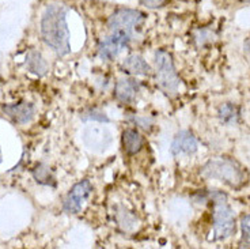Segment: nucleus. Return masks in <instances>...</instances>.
<instances>
[{
	"mask_svg": "<svg viewBox=\"0 0 250 249\" xmlns=\"http://www.w3.org/2000/svg\"><path fill=\"white\" fill-rule=\"evenodd\" d=\"M213 200V234L215 240H226L235 230V218L223 192L212 189L209 195Z\"/></svg>",
	"mask_w": 250,
	"mask_h": 249,
	"instance_id": "obj_3",
	"label": "nucleus"
},
{
	"mask_svg": "<svg viewBox=\"0 0 250 249\" xmlns=\"http://www.w3.org/2000/svg\"><path fill=\"white\" fill-rule=\"evenodd\" d=\"M242 1H245V3H250V0H242Z\"/></svg>",
	"mask_w": 250,
	"mask_h": 249,
	"instance_id": "obj_21",
	"label": "nucleus"
},
{
	"mask_svg": "<svg viewBox=\"0 0 250 249\" xmlns=\"http://www.w3.org/2000/svg\"><path fill=\"white\" fill-rule=\"evenodd\" d=\"M93 192V185L88 180H82L74 187L71 188L68 195L65 196L62 208L64 211L68 214H78L81 211L83 204L86 203V200L90 198V195Z\"/></svg>",
	"mask_w": 250,
	"mask_h": 249,
	"instance_id": "obj_6",
	"label": "nucleus"
},
{
	"mask_svg": "<svg viewBox=\"0 0 250 249\" xmlns=\"http://www.w3.org/2000/svg\"><path fill=\"white\" fill-rule=\"evenodd\" d=\"M201 175L207 179H216L223 181L230 187H241L246 182V173L242 166L230 158H219L207 162L201 170Z\"/></svg>",
	"mask_w": 250,
	"mask_h": 249,
	"instance_id": "obj_2",
	"label": "nucleus"
},
{
	"mask_svg": "<svg viewBox=\"0 0 250 249\" xmlns=\"http://www.w3.org/2000/svg\"><path fill=\"white\" fill-rule=\"evenodd\" d=\"M3 112L6 113L14 123H17V124H27L34 117L36 108H34L33 104L27 102V101H21V102L4 105L3 106Z\"/></svg>",
	"mask_w": 250,
	"mask_h": 249,
	"instance_id": "obj_9",
	"label": "nucleus"
},
{
	"mask_svg": "<svg viewBox=\"0 0 250 249\" xmlns=\"http://www.w3.org/2000/svg\"><path fill=\"white\" fill-rule=\"evenodd\" d=\"M241 227H242V234L246 243H250V215H246L241 221Z\"/></svg>",
	"mask_w": 250,
	"mask_h": 249,
	"instance_id": "obj_18",
	"label": "nucleus"
},
{
	"mask_svg": "<svg viewBox=\"0 0 250 249\" xmlns=\"http://www.w3.org/2000/svg\"><path fill=\"white\" fill-rule=\"evenodd\" d=\"M244 48H245V52H248L250 55V37L245 41V45H244Z\"/></svg>",
	"mask_w": 250,
	"mask_h": 249,
	"instance_id": "obj_20",
	"label": "nucleus"
},
{
	"mask_svg": "<svg viewBox=\"0 0 250 249\" xmlns=\"http://www.w3.org/2000/svg\"><path fill=\"white\" fill-rule=\"evenodd\" d=\"M26 67L31 74L37 76H44L48 72V63L45 60L42 55L37 50H30L26 57Z\"/></svg>",
	"mask_w": 250,
	"mask_h": 249,
	"instance_id": "obj_14",
	"label": "nucleus"
},
{
	"mask_svg": "<svg viewBox=\"0 0 250 249\" xmlns=\"http://www.w3.org/2000/svg\"><path fill=\"white\" fill-rule=\"evenodd\" d=\"M139 82L132 79V78H121L117 83H116V89H114V95L120 102H132L135 100L136 94L139 93Z\"/></svg>",
	"mask_w": 250,
	"mask_h": 249,
	"instance_id": "obj_11",
	"label": "nucleus"
},
{
	"mask_svg": "<svg viewBox=\"0 0 250 249\" xmlns=\"http://www.w3.org/2000/svg\"><path fill=\"white\" fill-rule=\"evenodd\" d=\"M156 85L163 93L169 97H174L178 93L180 78L175 71L174 63L170 53L165 50H158L155 53Z\"/></svg>",
	"mask_w": 250,
	"mask_h": 249,
	"instance_id": "obj_4",
	"label": "nucleus"
},
{
	"mask_svg": "<svg viewBox=\"0 0 250 249\" xmlns=\"http://www.w3.org/2000/svg\"><path fill=\"white\" fill-rule=\"evenodd\" d=\"M65 15L67 8L60 3H53L45 8L41 19V34L45 44L49 45L59 56H64L71 50Z\"/></svg>",
	"mask_w": 250,
	"mask_h": 249,
	"instance_id": "obj_1",
	"label": "nucleus"
},
{
	"mask_svg": "<svg viewBox=\"0 0 250 249\" xmlns=\"http://www.w3.org/2000/svg\"><path fill=\"white\" fill-rule=\"evenodd\" d=\"M197 150V140L193 134L189 131H181L175 135L171 143V153L174 156H189Z\"/></svg>",
	"mask_w": 250,
	"mask_h": 249,
	"instance_id": "obj_10",
	"label": "nucleus"
},
{
	"mask_svg": "<svg viewBox=\"0 0 250 249\" xmlns=\"http://www.w3.org/2000/svg\"><path fill=\"white\" fill-rule=\"evenodd\" d=\"M83 121H98V123H109V117L104 112L97 109H90L82 114Z\"/></svg>",
	"mask_w": 250,
	"mask_h": 249,
	"instance_id": "obj_17",
	"label": "nucleus"
},
{
	"mask_svg": "<svg viewBox=\"0 0 250 249\" xmlns=\"http://www.w3.org/2000/svg\"><path fill=\"white\" fill-rule=\"evenodd\" d=\"M33 177L34 180L37 181L38 184H44V185H55V179L50 173V170L48 166H45L42 163H40L36 166V169H33Z\"/></svg>",
	"mask_w": 250,
	"mask_h": 249,
	"instance_id": "obj_15",
	"label": "nucleus"
},
{
	"mask_svg": "<svg viewBox=\"0 0 250 249\" xmlns=\"http://www.w3.org/2000/svg\"><path fill=\"white\" fill-rule=\"evenodd\" d=\"M123 69L132 75H150L151 67L140 55H131L123 63Z\"/></svg>",
	"mask_w": 250,
	"mask_h": 249,
	"instance_id": "obj_12",
	"label": "nucleus"
},
{
	"mask_svg": "<svg viewBox=\"0 0 250 249\" xmlns=\"http://www.w3.org/2000/svg\"><path fill=\"white\" fill-rule=\"evenodd\" d=\"M129 41H131V38L126 37L124 34L112 33L109 37L104 38L100 43V46H98L100 57L104 60H113L114 57H117V55L124 49L125 46H128Z\"/></svg>",
	"mask_w": 250,
	"mask_h": 249,
	"instance_id": "obj_7",
	"label": "nucleus"
},
{
	"mask_svg": "<svg viewBox=\"0 0 250 249\" xmlns=\"http://www.w3.org/2000/svg\"><path fill=\"white\" fill-rule=\"evenodd\" d=\"M144 22V14L138 10L121 8L117 10L109 18V29L112 33H120L132 40L135 36V30Z\"/></svg>",
	"mask_w": 250,
	"mask_h": 249,
	"instance_id": "obj_5",
	"label": "nucleus"
},
{
	"mask_svg": "<svg viewBox=\"0 0 250 249\" xmlns=\"http://www.w3.org/2000/svg\"><path fill=\"white\" fill-rule=\"evenodd\" d=\"M167 0H140V3L144 4L148 8H158V7H162L163 4H166Z\"/></svg>",
	"mask_w": 250,
	"mask_h": 249,
	"instance_id": "obj_19",
	"label": "nucleus"
},
{
	"mask_svg": "<svg viewBox=\"0 0 250 249\" xmlns=\"http://www.w3.org/2000/svg\"><path fill=\"white\" fill-rule=\"evenodd\" d=\"M143 136L133 128H128L123 132V147L126 154H136L143 147Z\"/></svg>",
	"mask_w": 250,
	"mask_h": 249,
	"instance_id": "obj_13",
	"label": "nucleus"
},
{
	"mask_svg": "<svg viewBox=\"0 0 250 249\" xmlns=\"http://www.w3.org/2000/svg\"><path fill=\"white\" fill-rule=\"evenodd\" d=\"M83 140L87 147L95 151H104L112 143L110 132L101 127H88L83 132Z\"/></svg>",
	"mask_w": 250,
	"mask_h": 249,
	"instance_id": "obj_8",
	"label": "nucleus"
},
{
	"mask_svg": "<svg viewBox=\"0 0 250 249\" xmlns=\"http://www.w3.org/2000/svg\"><path fill=\"white\" fill-rule=\"evenodd\" d=\"M219 117L223 124H232L238 118L237 106L232 104H225L219 108Z\"/></svg>",
	"mask_w": 250,
	"mask_h": 249,
	"instance_id": "obj_16",
	"label": "nucleus"
},
{
	"mask_svg": "<svg viewBox=\"0 0 250 249\" xmlns=\"http://www.w3.org/2000/svg\"><path fill=\"white\" fill-rule=\"evenodd\" d=\"M0 162H1V150H0Z\"/></svg>",
	"mask_w": 250,
	"mask_h": 249,
	"instance_id": "obj_22",
	"label": "nucleus"
}]
</instances>
